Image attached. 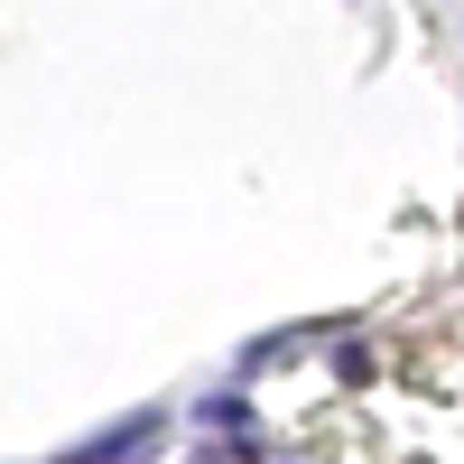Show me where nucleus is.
<instances>
[{
  "label": "nucleus",
  "instance_id": "obj_2",
  "mask_svg": "<svg viewBox=\"0 0 464 464\" xmlns=\"http://www.w3.org/2000/svg\"><path fill=\"white\" fill-rule=\"evenodd\" d=\"M196 418H205V428H232V437H242V428H251V400H242V391H214V400H196Z\"/></svg>",
  "mask_w": 464,
  "mask_h": 464
},
{
  "label": "nucleus",
  "instance_id": "obj_1",
  "mask_svg": "<svg viewBox=\"0 0 464 464\" xmlns=\"http://www.w3.org/2000/svg\"><path fill=\"white\" fill-rule=\"evenodd\" d=\"M159 437H168V418H159V409H130V418H111L102 437H84V446H65L56 464H140V455L159 446Z\"/></svg>",
  "mask_w": 464,
  "mask_h": 464
}]
</instances>
